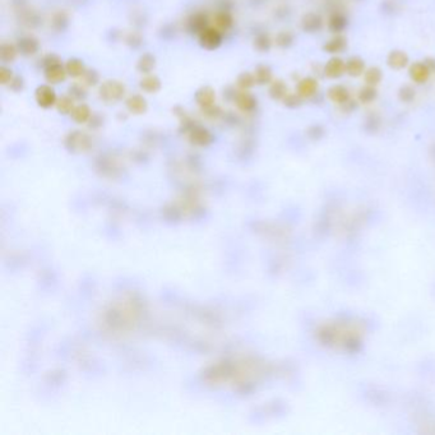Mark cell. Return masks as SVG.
Wrapping results in <instances>:
<instances>
[{"instance_id": "1", "label": "cell", "mask_w": 435, "mask_h": 435, "mask_svg": "<svg viewBox=\"0 0 435 435\" xmlns=\"http://www.w3.org/2000/svg\"><path fill=\"white\" fill-rule=\"evenodd\" d=\"M127 93V87L124 83L116 79H109V81L102 82L99 88V96L102 101L111 104V102H117L124 99Z\"/></svg>"}, {"instance_id": "37", "label": "cell", "mask_w": 435, "mask_h": 435, "mask_svg": "<svg viewBox=\"0 0 435 435\" xmlns=\"http://www.w3.org/2000/svg\"><path fill=\"white\" fill-rule=\"evenodd\" d=\"M82 83L86 87H94L100 83V74L93 69H87L82 77Z\"/></svg>"}, {"instance_id": "29", "label": "cell", "mask_w": 435, "mask_h": 435, "mask_svg": "<svg viewBox=\"0 0 435 435\" xmlns=\"http://www.w3.org/2000/svg\"><path fill=\"white\" fill-rule=\"evenodd\" d=\"M378 97V91L375 88V86H364L362 88L359 89V93H357V99L361 104L369 105L372 102H374Z\"/></svg>"}, {"instance_id": "6", "label": "cell", "mask_w": 435, "mask_h": 435, "mask_svg": "<svg viewBox=\"0 0 435 435\" xmlns=\"http://www.w3.org/2000/svg\"><path fill=\"white\" fill-rule=\"evenodd\" d=\"M300 26L304 32L316 33L321 31L322 27H323V18L318 13L309 12L304 14V17L301 18Z\"/></svg>"}, {"instance_id": "32", "label": "cell", "mask_w": 435, "mask_h": 435, "mask_svg": "<svg viewBox=\"0 0 435 435\" xmlns=\"http://www.w3.org/2000/svg\"><path fill=\"white\" fill-rule=\"evenodd\" d=\"M272 46V38L268 33L262 32L258 33L254 37V47L255 50L260 51V53H267Z\"/></svg>"}, {"instance_id": "45", "label": "cell", "mask_w": 435, "mask_h": 435, "mask_svg": "<svg viewBox=\"0 0 435 435\" xmlns=\"http://www.w3.org/2000/svg\"><path fill=\"white\" fill-rule=\"evenodd\" d=\"M127 42L129 43V45H132V46H134V47H137V46H139L140 42H142V37H140V36L138 35V33L133 32V33H130L129 37L127 38Z\"/></svg>"}, {"instance_id": "15", "label": "cell", "mask_w": 435, "mask_h": 435, "mask_svg": "<svg viewBox=\"0 0 435 435\" xmlns=\"http://www.w3.org/2000/svg\"><path fill=\"white\" fill-rule=\"evenodd\" d=\"M408 63H410V58L402 50H392L387 56L388 66L396 69V70H401V69L406 68Z\"/></svg>"}, {"instance_id": "25", "label": "cell", "mask_w": 435, "mask_h": 435, "mask_svg": "<svg viewBox=\"0 0 435 435\" xmlns=\"http://www.w3.org/2000/svg\"><path fill=\"white\" fill-rule=\"evenodd\" d=\"M70 116L78 124H84V123H88V120L91 119L92 111L88 107V105L79 104L74 106L73 111L70 112Z\"/></svg>"}, {"instance_id": "28", "label": "cell", "mask_w": 435, "mask_h": 435, "mask_svg": "<svg viewBox=\"0 0 435 435\" xmlns=\"http://www.w3.org/2000/svg\"><path fill=\"white\" fill-rule=\"evenodd\" d=\"M18 50L17 45H13L10 42H3L0 46V59H2L3 63H13L17 58Z\"/></svg>"}, {"instance_id": "11", "label": "cell", "mask_w": 435, "mask_h": 435, "mask_svg": "<svg viewBox=\"0 0 435 435\" xmlns=\"http://www.w3.org/2000/svg\"><path fill=\"white\" fill-rule=\"evenodd\" d=\"M17 47L23 56H32L40 50L38 40L33 36H23L18 40Z\"/></svg>"}, {"instance_id": "31", "label": "cell", "mask_w": 435, "mask_h": 435, "mask_svg": "<svg viewBox=\"0 0 435 435\" xmlns=\"http://www.w3.org/2000/svg\"><path fill=\"white\" fill-rule=\"evenodd\" d=\"M383 78V73L378 66H370L365 70L364 73V81L365 83L369 86H377L380 83Z\"/></svg>"}, {"instance_id": "43", "label": "cell", "mask_w": 435, "mask_h": 435, "mask_svg": "<svg viewBox=\"0 0 435 435\" xmlns=\"http://www.w3.org/2000/svg\"><path fill=\"white\" fill-rule=\"evenodd\" d=\"M58 63H61V60L58 55H55V54H47V55H45L42 58L43 69L47 68V66L54 65V64H58Z\"/></svg>"}, {"instance_id": "20", "label": "cell", "mask_w": 435, "mask_h": 435, "mask_svg": "<svg viewBox=\"0 0 435 435\" xmlns=\"http://www.w3.org/2000/svg\"><path fill=\"white\" fill-rule=\"evenodd\" d=\"M268 93H270L271 99H273L275 101H282L288 93L287 84L282 79L272 81L270 84V88H268Z\"/></svg>"}, {"instance_id": "2", "label": "cell", "mask_w": 435, "mask_h": 435, "mask_svg": "<svg viewBox=\"0 0 435 435\" xmlns=\"http://www.w3.org/2000/svg\"><path fill=\"white\" fill-rule=\"evenodd\" d=\"M222 43V32L213 26H208L199 33V45L208 51L217 50Z\"/></svg>"}, {"instance_id": "27", "label": "cell", "mask_w": 435, "mask_h": 435, "mask_svg": "<svg viewBox=\"0 0 435 435\" xmlns=\"http://www.w3.org/2000/svg\"><path fill=\"white\" fill-rule=\"evenodd\" d=\"M254 77L255 81H257V84H262V86H264V84H271V82L273 81L272 69L268 65H265V64H260V65H258L257 68H255Z\"/></svg>"}, {"instance_id": "36", "label": "cell", "mask_w": 435, "mask_h": 435, "mask_svg": "<svg viewBox=\"0 0 435 435\" xmlns=\"http://www.w3.org/2000/svg\"><path fill=\"white\" fill-rule=\"evenodd\" d=\"M415 89L411 86H408V84L402 86L400 88V91H398V99H400L401 102H405V104H411V102L415 100Z\"/></svg>"}, {"instance_id": "40", "label": "cell", "mask_w": 435, "mask_h": 435, "mask_svg": "<svg viewBox=\"0 0 435 435\" xmlns=\"http://www.w3.org/2000/svg\"><path fill=\"white\" fill-rule=\"evenodd\" d=\"M202 112H203L204 116L208 117V119H217V117L221 116V114H222L221 109H220V106H217L216 104L212 105V106H208V107H204V109H202Z\"/></svg>"}, {"instance_id": "9", "label": "cell", "mask_w": 435, "mask_h": 435, "mask_svg": "<svg viewBox=\"0 0 435 435\" xmlns=\"http://www.w3.org/2000/svg\"><path fill=\"white\" fill-rule=\"evenodd\" d=\"M188 135L190 142L197 146H207L213 140L212 133L209 132L207 128L201 127V125L198 124H196L190 130H189Z\"/></svg>"}, {"instance_id": "33", "label": "cell", "mask_w": 435, "mask_h": 435, "mask_svg": "<svg viewBox=\"0 0 435 435\" xmlns=\"http://www.w3.org/2000/svg\"><path fill=\"white\" fill-rule=\"evenodd\" d=\"M236 84L240 89H250L257 84L255 81L254 73H249V71H244V73L239 74L236 79Z\"/></svg>"}, {"instance_id": "3", "label": "cell", "mask_w": 435, "mask_h": 435, "mask_svg": "<svg viewBox=\"0 0 435 435\" xmlns=\"http://www.w3.org/2000/svg\"><path fill=\"white\" fill-rule=\"evenodd\" d=\"M35 100L40 107L50 109V107L56 105L58 97H56L55 91H54V88H51V86L42 84V86H38L35 91Z\"/></svg>"}, {"instance_id": "34", "label": "cell", "mask_w": 435, "mask_h": 435, "mask_svg": "<svg viewBox=\"0 0 435 435\" xmlns=\"http://www.w3.org/2000/svg\"><path fill=\"white\" fill-rule=\"evenodd\" d=\"M294 40H295V37H294V35L290 32V31H282V32H280L277 36H276L275 42L278 47L287 49L293 45Z\"/></svg>"}, {"instance_id": "35", "label": "cell", "mask_w": 435, "mask_h": 435, "mask_svg": "<svg viewBox=\"0 0 435 435\" xmlns=\"http://www.w3.org/2000/svg\"><path fill=\"white\" fill-rule=\"evenodd\" d=\"M68 25V15L65 12H58L53 15L51 26L55 31H64Z\"/></svg>"}, {"instance_id": "17", "label": "cell", "mask_w": 435, "mask_h": 435, "mask_svg": "<svg viewBox=\"0 0 435 435\" xmlns=\"http://www.w3.org/2000/svg\"><path fill=\"white\" fill-rule=\"evenodd\" d=\"M327 96H328V99L331 100L332 102H334V104L337 105H341V106L351 100L350 99L349 89L345 86H342V84L332 86L331 88L328 89V92H327Z\"/></svg>"}, {"instance_id": "16", "label": "cell", "mask_w": 435, "mask_h": 435, "mask_svg": "<svg viewBox=\"0 0 435 435\" xmlns=\"http://www.w3.org/2000/svg\"><path fill=\"white\" fill-rule=\"evenodd\" d=\"M347 23H349L347 17L345 15V13L340 12V10L332 12L328 18V28L333 33L344 32L347 27Z\"/></svg>"}, {"instance_id": "10", "label": "cell", "mask_w": 435, "mask_h": 435, "mask_svg": "<svg viewBox=\"0 0 435 435\" xmlns=\"http://www.w3.org/2000/svg\"><path fill=\"white\" fill-rule=\"evenodd\" d=\"M66 76H68V73H66L65 65H63V63L54 64V65L45 68V78L51 84L61 83V82L65 81Z\"/></svg>"}, {"instance_id": "4", "label": "cell", "mask_w": 435, "mask_h": 435, "mask_svg": "<svg viewBox=\"0 0 435 435\" xmlns=\"http://www.w3.org/2000/svg\"><path fill=\"white\" fill-rule=\"evenodd\" d=\"M234 102L237 109L243 112H253L257 109V99L248 89H240L234 94Z\"/></svg>"}, {"instance_id": "44", "label": "cell", "mask_w": 435, "mask_h": 435, "mask_svg": "<svg viewBox=\"0 0 435 435\" xmlns=\"http://www.w3.org/2000/svg\"><path fill=\"white\" fill-rule=\"evenodd\" d=\"M8 86H9V88L12 89V91L19 92V91H22L23 87H25V82H23L22 77L15 76V77H13V79L10 81V83L8 84Z\"/></svg>"}, {"instance_id": "13", "label": "cell", "mask_w": 435, "mask_h": 435, "mask_svg": "<svg viewBox=\"0 0 435 435\" xmlns=\"http://www.w3.org/2000/svg\"><path fill=\"white\" fill-rule=\"evenodd\" d=\"M208 26H209L208 17H207L206 13L203 12L194 13V14H191L188 19V30L190 31L191 33H197L198 36L199 33H201L202 31L206 30Z\"/></svg>"}, {"instance_id": "12", "label": "cell", "mask_w": 435, "mask_h": 435, "mask_svg": "<svg viewBox=\"0 0 435 435\" xmlns=\"http://www.w3.org/2000/svg\"><path fill=\"white\" fill-rule=\"evenodd\" d=\"M125 106H127L130 114L134 115H143L148 110L147 100L140 94H132V96L128 97L127 101H125Z\"/></svg>"}, {"instance_id": "8", "label": "cell", "mask_w": 435, "mask_h": 435, "mask_svg": "<svg viewBox=\"0 0 435 435\" xmlns=\"http://www.w3.org/2000/svg\"><path fill=\"white\" fill-rule=\"evenodd\" d=\"M318 89L319 83L313 77H305V78L300 79V81L298 82V84H296V92H298L303 99H310V97L316 96Z\"/></svg>"}, {"instance_id": "23", "label": "cell", "mask_w": 435, "mask_h": 435, "mask_svg": "<svg viewBox=\"0 0 435 435\" xmlns=\"http://www.w3.org/2000/svg\"><path fill=\"white\" fill-rule=\"evenodd\" d=\"M365 61L359 56H352L346 61V73L350 77H360L365 73Z\"/></svg>"}, {"instance_id": "42", "label": "cell", "mask_w": 435, "mask_h": 435, "mask_svg": "<svg viewBox=\"0 0 435 435\" xmlns=\"http://www.w3.org/2000/svg\"><path fill=\"white\" fill-rule=\"evenodd\" d=\"M13 71L12 69H9L8 66H0V83L3 86H7L10 83V81L13 79Z\"/></svg>"}, {"instance_id": "18", "label": "cell", "mask_w": 435, "mask_h": 435, "mask_svg": "<svg viewBox=\"0 0 435 435\" xmlns=\"http://www.w3.org/2000/svg\"><path fill=\"white\" fill-rule=\"evenodd\" d=\"M347 47V38L345 35H340L337 33L336 36L327 41L323 46V50L328 54H339L346 50Z\"/></svg>"}, {"instance_id": "39", "label": "cell", "mask_w": 435, "mask_h": 435, "mask_svg": "<svg viewBox=\"0 0 435 435\" xmlns=\"http://www.w3.org/2000/svg\"><path fill=\"white\" fill-rule=\"evenodd\" d=\"M303 100H304L303 97L296 92V93H287V96L282 100V102L286 107L295 109V107H299L301 104H303Z\"/></svg>"}, {"instance_id": "26", "label": "cell", "mask_w": 435, "mask_h": 435, "mask_svg": "<svg viewBox=\"0 0 435 435\" xmlns=\"http://www.w3.org/2000/svg\"><path fill=\"white\" fill-rule=\"evenodd\" d=\"M86 144H89V138L87 137L86 133L76 130V132L69 133V135L66 137V146L70 147L71 150H76L77 147L83 148Z\"/></svg>"}, {"instance_id": "5", "label": "cell", "mask_w": 435, "mask_h": 435, "mask_svg": "<svg viewBox=\"0 0 435 435\" xmlns=\"http://www.w3.org/2000/svg\"><path fill=\"white\" fill-rule=\"evenodd\" d=\"M324 76L331 79H337L346 73V61L339 56H333L326 63L323 69Z\"/></svg>"}, {"instance_id": "30", "label": "cell", "mask_w": 435, "mask_h": 435, "mask_svg": "<svg viewBox=\"0 0 435 435\" xmlns=\"http://www.w3.org/2000/svg\"><path fill=\"white\" fill-rule=\"evenodd\" d=\"M74 101H76V100H74L71 96H69V94H65V96L59 97L58 101H56V105H55L56 110H58V111L63 115L70 114V112L73 111L74 106H76V105H74Z\"/></svg>"}, {"instance_id": "19", "label": "cell", "mask_w": 435, "mask_h": 435, "mask_svg": "<svg viewBox=\"0 0 435 435\" xmlns=\"http://www.w3.org/2000/svg\"><path fill=\"white\" fill-rule=\"evenodd\" d=\"M213 23L214 27L219 28L221 32H227L232 28L234 26V17L230 12L227 10H220L214 14L213 17Z\"/></svg>"}, {"instance_id": "46", "label": "cell", "mask_w": 435, "mask_h": 435, "mask_svg": "<svg viewBox=\"0 0 435 435\" xmlns=\"http://www.w3.org/2000/svg\"><path fill=\"white\" fill-rule=\"evenodd\" d=\"M88 123H89V125H91V127H93V128L101 127V125H102V117L100 116L99 114H92L91 119L88 120Z\"/></svg>"}, {"instance_id": "41", "label": "cell", "mask_w": 435, "mask_h": 435, "mask_svg": "<svg viewBox=\"0 0 435 435\" xmlns=\"http://www.w3.org/2000/svg\"><path fill=\"white\" fill-rule=\"evenodd\" d=\"M365 127L373 128V132L374 130H377L378 128L380 127V116L378 114H375V112H370L369 115H368L367 117H365Z\"/></svg>"}, {"instance_id": "7", "label": "cell", "mask_w": 435, "mask_h": 435, "mask_svg": "<svg viewBox=\"0 0 435 435\" xmlns=\"http://www.w3.org/2000/svg\"><path fill=\"white\" fill-rule=\"evenodd\" d=\"M408 74H410V78L413 79L415 83L423 84L425 83V82H428V79L430 78L431 71L425 64V61H416V63L410 65V68H408Z\"/></svg>"}, {"instance_id": "24", "label": "cell", "mask_w": 435, "mask_h": 435, "mask_svg": "<svg viewBox=\"0 0 435 435\" xmlns=\"http://www.w3.org/2000/svg\"><path fill=\"white\" fill-rule=\"evenodd\" d=\"M156 66V58L150 53H146L140 55L137 61V70L140 74H151Z\"/></svg>"}, {"instance_id": "14", "label": "cell", "mask_w": 435, "mask_h": 435, "mask_svg": "<svg viewBox=\"0 0 435 435\" xmlns=\"http://www.w3.org/2000/svg\"><path fill=\"white\" fill-rule=\"evenodd\" d=\"M216 101V91L209 86H203L196 92V102L201 109L214 105Z\"/></svg>"}, {"instance_id": "47", "label": "cell", "mask_w": 435, "mask_h": 435, "mask_svg": "<svg viewBox=\"0 0 435 435\" xmlns=\"http://www.w3.org/2000/svg\"><path fill=\"white\" fill-rule=\"evenodd\" d=\"M425 64L428 65V68L430 69L431 73H435V59L434 58H428L425 59Z\"/></svg>"}, {"instance_id": "22", "label": "cell", "mask_w": 435, "mask_h": 435, "mask_svg": "<svg viewBox=\"0 0 435 435\" xmlns=\"http://www.w3.org/2000/svg\"><path fill=\"white\" fill-rule=\"evenodd\" d=\"M65 69L68 76H70L71 78H82L83 74L86 73L87 70L83 61H82L81 59H77V58L69 59V60L65 63Z\"/></svg>"}, {"instance_id": "21", "label": "cell", "mask_w": 435, "mask_h": 435, "mask_svg": "<svg viewBox=\"0 0 435 435\" xmlns=\"http://www.w3.org/2000/svg\"><path fill=\"white\" fill-rule=\"evenodd\" d=\"M161 79L155 74H146L139 82L140 89H143L147 93H156L161 89Z\"/></svg>"}, {"instance_id": "38", "label": "cell", "mask_w": 435, "mask_h": 435, "mask_svg": "<svg viewBox=\"0 0 435 435\" xmlns=\"http://www.w3.org/2000/svg\"><path fill=\"white\" fill-rule=\"evenodd\" d=\"M69 96L73 97L74 100H84L87 96V89L83 83H74L69 87Z\"/></svg>"}]
</instances>
